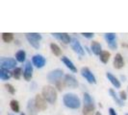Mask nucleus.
<instances>
[{
    "label": "nucleus",
    "instance_id": "1",
    "mask_svg": "<svg viewBox=\"0 0 128 115\" xmlns=\"http://www.w3.org/2000/svg\"><path fill=\"white\" fill-rule=\"evenodd\" d=\"M63 102L64 105L68 108V109H77L80 108L81 106V101L80 99L73 93H68L63 97Z\"/></svg>",
    "mask_w": 128,
    "mask_h": 115
},
{
    "label": "nucleus",
    "instance_id": "2",
    "mask_svg": "<svg viewBox=\"0 0 128 115\" xmlns=\"http://www.w3.org/2000/svg\"><path fill=\"white\" fill-rule=\"evenodd\" d=\"M42 95L49 104H54L57 100V91L51 85H45L42 88Z\"/></svg>",
    "mask_w": 128,
    "mask_h": 115
},
{
    "label": "nucleus",
    "instance_id": "3",
    "mask_svg": "<svg viewBox=\"0 0 128 115\" xmlns=\"http://www.w3.org/2000/svg\"><path fill=\"white\" fill-rule=\"evenodd\" d=\"M26 38L34 48H36V49L40 48V41L42 40V35L40 34L28 33V34H26Z\"/></svg>",
    "mask_w": 128,
    "mask_h": 115
},
{
    "label": "nucleus",
    "instance_id": "4",
    "mask_svg": "<svg viewBox=\"0 0 128 115\" xmlns=\"http://www.w3.org/2000/svg\"><path fill=\"white\" fill-rule=\"evenodd\" d=\"M16 65V60L12 58H0V66L2 69H13Z\"/></svg>",
    "mask_w": 128,
    "mask_h": 115
},
{
    "label": "nucleus",
    "instance_id": "5",
    "mask_svg": "<svg viewBox=\"0 0 128 115\" xmlns=\"http://www.w3.org/2000/svg\"><path fill=\"white\" fill-rule=\"evenodd\" d=\"M64 76V72L61 69H55V70L49 72V74L47 75V80L50 83H56L60 80H62V77Z\"/></svg>",
    "mask_w": 128,
    "mask_h": 115
},
{
    "label": "nucleus",
    "instance_id": "6",
    "mask_svg": "<svg viewBox=\"0 0 128 115\" xmlns=\"http://www.w3.org/2000/svg\"><path fill=\"white\" fill-rule=\"evenodd\" d=\"M70 46L71 48H72V50L77 53L78 55H80V56H84L85 55V51H84L83 47H82V45L81 43L79 42V40L75 38H71V42H70Z\"/></svg>",
    "mask_w": 128,
    "mask_h": 115
},
{
    "label": "nucleus",
    "instance_id": "7",
    "mask_svg": "<svg viewBox=\"0 0 128 115\" xmlns=\"http://www.w3.org/2000/svg\"><path fill=\"white\" fill-rule=\"evenodd\" d=\"M81 75L88 81L90 83H96V79L94 76V74L90 72V70L88 67H82L81 68Z\"/></svg>",
    "mask_w": 128,
    "mask_h": 115
},
{
    "label": "nucleus",
    "instance_id": "8",
    "mask_svg": "<svg viewBox=\"0 0 128 115\" xmlns=\"http://www.w3.org/2000/svg\"><path fill=\"white\" fill-rule=\"evenodd\" d=\"M35 105L38 110H45L47 106H46V100L42 97V95H36L35 97Z\"/></svg>",
    "mask_w": 128,
    "mask_h": 115
},
{
    "label": "nucleus",
    "instance_id": "9",
    "mask_svg": "<svg viewBox=\"0 0 128 115\" xmlns=\"http://www.w3.org/2000/svg\"><path fill=\"white\" fill-rule=\"evenodd\" d=\"M105 39L107 41V43L109 45V47L111 49L115 50L118 47V44L116 42V35L114 33H107L105 34Z\"/></svg>",
    "mask_w": 128,
    "mask_h": 115
},
{
    "label": "nucleus",
    "instance_id": "10",
    "mask_svg": "<svg viewBox=\"0 0 128 115\" xmlns=\"http://www.w3.org/2000/svg\"><path fill=\"white\" fill-rule=\"evenodd\" d=\"M45 58L42 55H35L32 58V63L37 67V68H42L45 65Z\"/></svg>",
    "mask_w": 128,
    "mask_h": 115
},
{
    "label": "nucleus",
    "instance_id": "11",
    "mask_svg": "<svg viewBox=\"0 0 128 115\" xmlns=\"http://www.w3.org/2000/svg\"><path fill=\"white\" fill-rule=\"evenodd\" d=\"M53 37L57 38L58 40L62 41L64 44H68L71 42V38L66 33H53Z\"/></svg>",
    "mask_w": 128,
    "mask_h": 115
},
{
    "label": "nucleus",
    "instance_id": "12",
    "mask_svg": "<svg viewBox=\"0 0 128 115\" xmlns=\"http://www.w3.org/2000/svg\"><path fill=\"white\" fill-rule=\"evenodd\" d=\"M33 76V66L31 61H27L25 64V68L23 72V77L26 81H30Z\"/></svg>",
    "mask_w": 128,
    "mask_h": 115
},
{
    "label": "nucleus",
    "instance_id": "13",
    "mask_svg": "<svg viewBox=\"0 0 128 115\" xmlns=\"http://www.w3.org/2000/svg\"><path fill=\"white\" fill-rule=\"evenodd\" d=\"M64 83H66V86L73 87V88L77 87V85H78V83H77L75 77L72 76V75H70V74H68V75L64 76Z\"/></svg>",
    "mask_w": 128,
    "mask_h": 115
},
{
    "label": "nucleus",
    "instance_id": "14",
    "mask_svg": "<svg viewBox=\"0 0 128 115\" xmlns=\"http://www.w3.org/2000/svg\"><path fill=\"white\" fill-rule=\"evenodd\" d=\"M124 66V60H123V58L122 56L118 53L115 56L114 58V67L116 69H120Z\"/></svg>",
    "mask_w": 128,
    "mask_h": 115
},
{
    "label": "nucleus",
    "instance_id": "15",
    "mask_svg": "<svg viewBox=\"0 0 128 115\" xmlns=\"http://www.w3.org/2000/svg\"><path fill=\"white\" fill-rule=\"evenodd\" d=\"M61 60L63 61L64 63V65L70 69V71H72V72H77V68L76 66L73 64V62L71 61L70 59L68 58V57H62L61 58Z\"/></svg>",
    "mask_w": 128,
    "mask_h": 115
},
{
    "label": "nucleus",
    "instance_id": "16",
    "mask_svg": "<svg viewBox=\"0 0 128 115\" xmlns=\"http://www.w3.org/2000/svg\"><path fill=\"white\" fill-rule=\"evenodd\" d=\"M90 50L92 51V53L96 55V56H99L101 53H102V49H101V45L99 44L97 41H92V44H90Z\"/></svg>",
    "mask_w": 128,
    "mask_h": 115
},
{
    "label": "nucleus",
    "instance_id": "17",
    "mask_svg": "<svg viewBox=\"0 0 128 115\" xmlns=\"http://www.w3.org/2000/svg\"><path fill=\"white\" fill-rule=\"evenodd\" d=\"M96 111V108L94 104L90 105H84L83 108V115H94Z\"/></svg>",
    "mask_w": 128,
    "mask_h": 115
},
{
    "label": "nucleus",
    "instance_id": "18",
    "mask_svg": "<svg viewBox=\"0 0 128 115\" xmlns=\"http://www.w3.org/2000/svg\"><path fill=\"white\" fill-rule=\"evenodd\" d=\"M27 109L29 111V114L30 115H37V108H36V105H35V100H29L28 101V105H27Z\"/></svg>",
    "mask_w": 128,
    "mask_h": 115
},
{
    "label": "nucleus",
    "instance_id": "19",
    "mask_svg": "<svg viewBox=\"0 0 128 115\" xmlns=\"http://www.w3.org/2000/svg\"><path fill=\"white\" fill-rule=\"evenodd\" d=\"M106 77L108 78V80L111 82V83L115 86L116 88H120V81H118V80L114 75H112L111 73L108 72V73L106 74Z\"/></svg>",
    "mask_w": 128,
    "mask_h": 115
},
{
    "label": "nucleus",
    "instance_id": "20",
    "mask_svg": "<svg viewBox=\"0 0 128 115\" xmlns=\"http://www.w3.org/2000/svg\"><path fill=\"white\" fill-rule=\"evenodd\" d=\"M12 76H13V73H11L9 70L2 69V68L0 69V79L2 81H7V80H9Z\"/></svg>",
    "mask_w": 128,
    "mask_h": 115
},
{
    "label": "nucleus",
    "instance_id": "21",
    "mask_svg": "<svg viewBox=\"0 0 128 115\" xmlns=\"http://www.w3.org/2000/svg\"><path fill=\"white\" fill-rule=\"evenodd\" d=\"M16 58L18 62H23L26 59V53L24 50H19L16 54Z\"/></svg>",
    "mask_w": 128,
    "mask_h": 115
},
{
    "label": "nucleus",
    "instance_id": "22",
    "mask_svg": "<svg viewBox=\"0 0 128 115\" xmlns=\"http://www.w3.org/2000/svg\"><path fill=\"white\" fill-rule=\"evenodd\" d=\"M110 57H111V54L108 51H102V53L99 55V58L103 63H107L109 61Z\"/></svg>",
    "mask_w": 128,
    "mask_h": 115
},
{
    "label": "nucleus",
    "instance_id": "23",
    "mask_svg": "<svg viewBox=\"0 0 128 115\" xmlns=\"http://www.w3.org/2000/svg\"><path fill=\"white\" fill-rule=\"evenodd\" d=\"M109 93H110V95H111V97L114 99V101L116 102V104H118L120 107H122L124 104H123V102H122V100L116 96V92L114 91L113 89H110L109 90Z\"/></svg>",
    "mask_w": 128,
    "mask_h": 115
},
{
    "label": "nucleus",
    "instance_id": "24",
    "mask_svg": "<svg viewBox=\"0 0 128 115\" xmlns=\"http://www.w3.org/2000/svg\"><path fill=\"white\" fill-rule=\"evenodd\" d=\"M14 35L12 33H3L2 34V40L6 43H10L11 41H13Z\"/></svg>",
    "mask_w": 128,
    "mask_h": 115
},
{
    "label": "nucleus",
    "instance_id": "25",
    "mask_svg": "<svg viewBox=\"0 0 128 115\" xmlns=\"http://www.w3.org/2000/svg\"><path fill=\"white\" fill-rule=\"evenodd\" d=\"M50 49H51L52 53L55 55V56H61V54H62V50H61V48L58 46L56 43H51L50 44Z\"/></svg>",
    "mask_w": 128,
    "mask_h": 115
},
{
    "label": "nucleus",
    "instance_id": "26",
    "mask_svg": "<svg viewBox=\"0 0 128 115\" xmlns=\"http://www.w3.org/2000/svg\"><path fill=\"white\" fill-rule=\"evenodd\" d=\"M10 107H11V109L13 111H14L16 113L19 112V105H18V102L16 100H12L10 102Z\"/></svg>",
    "mask_w": 128,
    "mask_h": 115
},
{
    "label": "nucleus",
    "instance_id": "27",
    "mask_svg": "<svg viewBox=\"0 0 128 115\" xmlns=\"http://www.w3.org/2000/svg\"><path fill=\"white\" fill-rule=\"evenodd\" d=\"M21 74H22V69H21V68H19V67L14 68V72H13V76L16 80H19Z\"/></svg>",
    "mask_w": 128,
    "mask_h": 115
},
{
    "label": "nucleus",
    "instance_id": "28",
    "mask_svg": "<svg viewBox=\"0 0 128 115\" xmlns=\"http://www.w3.org/2000/svg\"><path fill=\"white\" fill-rule=\"evenodd\" d=\"M94 104V101L89 93H84V105H90Z\"/></svg>",
    "mask_w": 128,
    "mask_h": 115
},
{
    "label": "nucleus",
    "instance_id": "29",
    "mask_svg": "<svg viewBox=\"0 0 128 115\" xmlns=\"http://www.w3.org/2000/svg\"><path fill=\"white\" fill-rule=\"evenodd\" d=\"M55 85H56V88H58L59 91H62V90L64 89V87L66 86V83H64V81H62V80H60L59 82L55 83Z\"/></svg>",
    "mask_w": 128,
    "mask_h": 115
},
{
    "label": "nucleus",
    "instance_id": "30",
    "mask_svg": "<svg viewBox=\"0 0 128 115\" xmlns=\"http://www.w3.org/2000/svg\"><path fill=\"white\" fill-rule=\"evenodd\" d=\"M5 87L7 88L8 92H9L10 94H14V92H16V88L14 87L12 84H10V83H6V84H5Z\"/></svg>",
    "mask_w": 128,
    "mask_h": 115
},
{
    "label": "nucleus",
    "instance_id": "31",
    "mask_svg": "<svg viewBox=\"0 0 128 115\" xmlns=\"http://www.w3.org/2000/svg\"><path fill=\"white\" fill-rule=\"evenodd\" d=\"M120 99L122 101H125L127 99V95H126V92L125 91H120Z\"/></svg>",
    "mask_w": 128,
    "mask_h": 115
},
{
    "label": "nucleus",
    "instance_id": "32",
    "mask_svg": "<svg viewBox=\"0 0 128 115\" xmlns=\"http://www.w3.org/2000/svg\"><path fill=\"white\" fill-rule=\"evenodd\" d=\"M83 37H85V38H92L94 36V33H82L81 34Z\"/></svg>",
    "mask_w": 128,
    "mask_h": 115
},
{
    "label": "nucleus",
    "instance_id": "33",
    "mask_svg": "<svg viewBox=\"0 0 128 115\" xmlns=\"http://www.w3.org/2000/svg\"><path fill=\"white\" fill-rule=\"evenodd\" d=\"M109 114L110 115H118L116 113V110L113 108H110L109 109Z\"/></svg>",
    "mask_w": 128,
    "mask_h": 115
},
{
    "label": "nucleus",
    "instance_id": "34",
    "mask_svg": "<svg viewBox=\"0 0 128 115\" xmlns=\"http://www.w3.org/2000/svg\"><path fill=\"white\" fill-rule=\"evenodd\" d=\"M96 115H102V114H101V113H100L99 111H96Z\"/></svg>",
    "mask_w": 128,
    "mask_h": 115
},
{
    "label": "nucleus",
    "instance_id": "35",
    "mask_svg": "<svg viewBox=\"0 0 128 115\" xmlns=\"http://www.w3.org/2000/svg\"><path fill=\"white\" fill-rule=\"evenodd\" d=\"M20 115H25V113H21Z\"/></svg>",
    "mask_w": 128,
    "mask_h": 115
},
{
    "label": "nucleus",
    "instance_id": "36",
    "mask_svg": "<svg viewBox=\"0 0 128 115\" xmlns=\"http://www.w3.org/2000/svg\"><path fill=\"white\" fill-rule=\"evenodd\" d=\"M10 115H14V114H10Z\"/></svg>",
    "mask_w": 128,
    "mask_h": 115
},
{
    "label": "nucleus",
    "instance_id": "37",
    "mask_svg": "<svg viewBox=\"0 0 128 115\" xmlns=\"http://www.w3.org/2000/svg\"><path fill=\"white\" fill-rule=\"evenodd\" d=\"M126 115H128V114H126Z\"/></svg>",
    "mask_w": 128,
    "mask_h": 115
}]
</instances>
